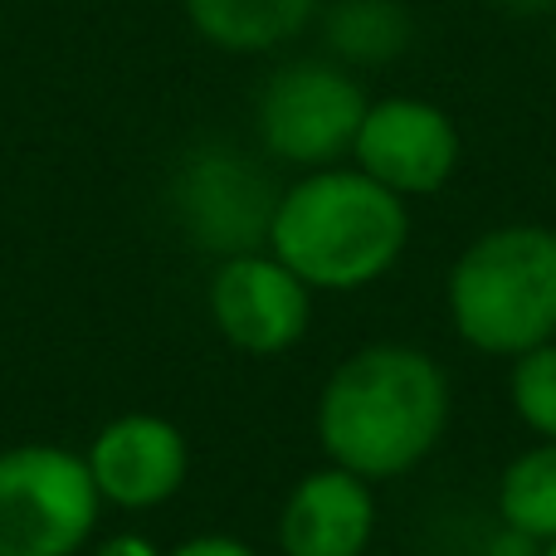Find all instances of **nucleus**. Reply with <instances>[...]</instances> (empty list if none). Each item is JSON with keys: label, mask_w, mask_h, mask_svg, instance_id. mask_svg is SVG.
Instances as JSON below:
<instances>
[{"label": "nucleus", "mask_w": 556, "mask_h": 556, "mask_svg": "<svg viewBox=\"0 0 556 556\" xmlns=\"http://www.w3.org/2000/svg\"><path fill=\"white\" fill-rule=\"evenodd\" d=\"M450 425V381L440 362L405 342H371L332 366L317 401V444L327 464L356 479H401L434 454Z\"/></svg>", "instance_id": "obj_1"}, {"label": "nucleus", "mask_w": 556, "mask_h": 556, "mask_svg": "<svg viewBox=\"0 0 556 556\" xmlns=\"http://www.w3.org/2000/svg\"><path fill=\"white\" fill-rule=\"evenodd\" d=\"M410 240V215L395 191L356 166H317L274 205L269 254L313 293H352L395 269Z\"/></svg>", "instance_id": "obj_2"}, {"label": "nucleus", "mask_w": 556, "mask_h": 556, "mask_svg": "<svg viewBox=\"0 0 556 556\" xmlns=\"http://www.w3.org/2000/svg\"><path fill=\"white\" fill-rule=\"evenodd\" d=\"M450 323L483 356H522L556 337V230L498 225L450 269Z\"/></svg>", "instance_id": "obj_3"}, {"label": "nucleus", "mask_w": 556, "mask_h": 556, "mask_svg": "<svg viewBox=\"0 0 556 556\" xmlns=\"http://www.w3.org/2000/svg\"><path fill=\"white\" fill-rule=\"evenodd\" d=\"M103 498L88 459L64 444H15L0 454V556H78Z\"/></svg>", "instance_id": "obj_4"}, {"label": "nucleus", "mask_w": 556, "mask_h": 556, "mask_svg": "<svg viewBox=\"0 0 556 556\" xmlns=\"http://www.w3.org/2000/svg\"><path fill=\"white\" fill-rule=\"evenodd\" d=\"M366 93L346 68L323 59H298L278 68L260 88V142L278 162L293 166H337L356 147V127L366 117Z\"/></svg>", "instance_id": "obj_5"}, {"label": "nucleus", "mask_w": 556, "mask_h": 556, "mask_svg": "<svg viewBox=\"0 0 556 556\" xmlns=\"http://www.w3.org/2000/svg\"><path fill=\"white\" fill-rule=\"evenodd\" d=\"M205 303H211L215 332L250 356L288 352L303 342L313 323V288L269 250L220 260Z\"/></svg>", "instance_id": "obj_6"}, {"label": "nucleus", "mask_w": 556, "mask_h": 556, "mask_svg": "<svg viewBox=\"0 0 556 556\" xmlns=\"http://www.w3.org/2000/svg\"><path fill=\"white\" fill-rule=\"evenodd\" d=\"M356 172L381 181L401 201L434 195L459 166V127L425 98H381L356 127Z\"/></svg>", "instance_id": "obj_7"}, {"label": "nucleus", "mask_w": 556, "mask_h": 556, "mask_svg": "<svg viewBox=\"0 0 556 556\" xmlns=\"http://www.w3.org/2000/svg\"><path fill=\"white\" fill-rule=\"evenodd\" d=\"M278 195L269 191L264 172L235 152H195L176 181V215L186 235L220 260L250 250H269V220Z\"/></svg>", "instance_id": "obj_8"}, {"label": "nucleus", "mask_w": 556, "mask_h": 556, "mask_svg": "<svg viewBox=\"0 0 556 556\" xmlns=\"http://www.w3.org/2000/svg\"><path fill=\"white\" fill-rule=\"evenodd\" d=\"M84 459L98 483V498L127 513L172 503L181 493L186 473H191L186 434L152 410H127L108 420L84 450Z\"/></svg>", "instance_id": "obj_9"}, {"label": "nucleus", "mask_w": 556, "mask_h": 556, "mask_svg": "<svg viewBox=\"0 0 556 556\" xmlns=\"http://www.w3.org/2000/svg\"><path fill=\"white\" fill-rule=\"evenodd\" d=\"M371 483L337 464L303 473L278 508V552L283 556H362L371 547Z\"/></svg>", "instance_id": "obj_10"}, {"label": "nucleus", "mask_w": 556, "mask_h": 556, "mask_svg": "<svg viewBox=\"0 0 556 556\" xmlns=\"http://www.w3.org/2000/svg\"><path fill=\"white\" fill-rule=\"evenodd\" d=\"M323 0H186L191 29L230 54H269L317 20Z\"/></svg>", "instance_id": "obj_11"}, {"label": "nucleus", "mask_w": 556, "mask_h": 556, "mask_svg": "<svg viewBox=\"0 0 556 556\" xmlns=\"http://www.w3.org/2000/svg\"><path fill=\"white\" fill-rule=\"evenodd\" d=\"M498 522L532 542H556V440L513 454L498 473Z\"/></svg>", "instance_id": "obj_12"}, {"label": "nucleus", "mask_w": 556, "mask_h": 556, "mask_svg": "<svg viewBox=\"0 0 556 556\" xmlns=\"http://www.w3.org/2000/svg\"><path fill=\"white\" fill-rule=\"evenodd\" d=\"M327 39L352 64H381V59L405 49L410 20L395 0H342L327 20Z\"/></svg>", "instance_id": "obj_13"}, {"label": "nucleus", "mask_w": 556, "mask_h": 556, "mask_svg": "<svg viewBox=\"0 0 556 556\" xmlns=\"http://www.w3.org/2000/svg\"><path fill=\"white\" fill-rule=\"evenodd\" d=\"M508 395L518 420L528 425L538 440H556V337L532 352L513 356Z\"/></svg>", "instance_id": "obj_14"}, {"label": "nucleus", "mask_w": 556, "mask_h": 556, "mask_svg": "<svg viewBox=\"0 0 556 556\" xmlns=\"http://www.w3.org/2000/svg\"><path fill=\"white\" fill-rule=\"evenodd\" d=\"M166 556H260V552L240 538H225V532H201V538H186L181 547H172Z\"/></svg>", "instance_id": "obj_15"}, {"label": "nucleus", "mask_w": 556, "mask_h": 556, "mask_svg": "<svg viewBox=\"0 0 556 556\" xmlns=\"http://www.w3.org/2000/svg\"><path fill=\"white\" fill-rule=\"evenodd\" d=\"M93 556H162V547H156L152 538H142V532H117V538H108Z\"/></svg>", "instance_id": "obj_16"}, {"label": "nucleus", "mask_w": 556, "mask_h": 556, "mask_svg": "<svg viewBox=\"0 0 556 556\" xmlns=\"http://www.w3.org/2000/svg\"><path fill=\"white\" fill-rule=\"evenodd\" d=\"M489 556H542V542H532V538H522V532L503 528L498 538H493Z\"/></svg>", "instance_id": "obj_17"}, {"label": "nucleus", "mask_w": 556, "mask_h": 556, "mask_svg": "<svg viewBox=\"0 0 556 556\" xmlns=\"http://www.w3.org/2000/svg\"><path fill=\"white\" fill-rule=\"evenodd\" d=\"M498 5L518 10V15H542V10H556V0H498Z\"/></svg>", "instance_id": "obj_18"}, {"label": "nucleus", "mask_w": 556, "mask_h": 556, "mask_svg": "<svg viewBox=\"0 0 556 556\" xmlns=\"http://www.w3.org/2000/svg\"><path fill=\"white\" fill-rule=\"evenodd\" d=\"M542 556H556V542H547V547H542Z\"/></svg>", "instance_id": "obj_19"}]
</instances>
